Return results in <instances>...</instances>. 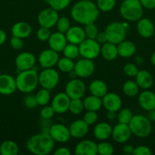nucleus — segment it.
Returning a JSON list of instances; mask_svg holds the SVG:
<instances>
[{
    "label": "nucleus",
    "mask_w": 155,
    "mask_h": 155,
    "mask_svg": "<svg viewBox=\"0 0 155 155\" xmlns=\"http://www.w3.org/2000/svg\"><path fill=\"white\" fill-rule=\"evenodd\" d=\"M100 10L97 5L91 0H80L72 6L71 16L74 21L80 24L94 23L97 20Z\"/></svg>",
    "instance_id": "nucleus-1"
},
{
    "label": "nucleus",
    "mask_w": 155,
    "mask_h": 155,
    "mask_svg": "<svg viewBox=\"0 0 155 155\" xmlns=\"http://www.w3.org/2000/svg\"><path fill=\"white\" fill-rule=\"evenodd\" d=\"M55 141L48 133H41L33 135L27 139L26 148L31 154L35 155H47L53 151Z\"/></svg>",
    "instance_id": "nucleus-2"
},
{
    "label": "nucleus",
    "mask_w": 155,
    "mask_h": 155,
    "mask_svg": "<svg viewBox=\"0 0 155 155\" xmlns=\"http://www.w3.org/2000/svg\"><path fill=\"white\" fill-rule=\"evenodd\" d=\"M38 75L39 74L34 69L20 71L15 78L17 89L25 94L33 92L39 85Z\"/></svg>",
    "instance_id": "nucleus-3"
},
{
    "label": "nucleus",
    "mask_w": 155,
    "mask_h": 155,
    "mask_svg": "<svg viewBox=\"0 0 155 155\" xmlns=\"http://www.w3.org/2000/svg\"><path fill=\"white\" fill-rule=\"evenodd\" d=\"M122 17L128 21H138L144 13V8L139 0H124L119 8Z\"/></svg>",
    "instance_id": "nucleus-4"
},
{
    "label": "nucleus",
    "mask_w": 155,
    "mask_h": 155,
    "mask_svg": "<svg viewBox=\"0 0 155 155\" xmlns=\"http://www.w3.org/2000/svg\"><path fill=\"white\" fill-rule=\"evenodd\" d=\"M132 135L138 138H146L152 131V125L150 119L141 114L133 115L129 124Z\"/></svg>",
    "instance_id": "nucleus-5"
},
{
    "label": "nucleus",
    "mask_w": 155,
    "mask_h": 155,
    "mask_svg": "<svg viewBox=\"0 0 155 155\" xmlns=\"http://www.w3.org/2000/svg\"><path fill=\"white\" fill-rule=\"evenodd\" d=\"M104 32L107 37L108 42L118 45L122 41L126 39L127 29L123 26L122 23L115 21L108 24Z\"/></svg>",
    "instance_id": "nucleus-6"
},
{
    "label": "nucleus",
    "mask_w": 155,
    "mask_h": 155,
    "mask_svg": "<svg viewBox=\"0 0 155 155\" xmlns=\"http://www.w3.org/2000/svg\"><path fill=\"white\" fill-rule=\"evenodd\" d=\"M79 55L84 58L94 60L100 54L101 45L95 39H86L78 45Z\"/></svg>",
    "instance_id": "nucleus-7"
},
{
    "label": "nucleus",
    "mask_w": 155,
    "mask_h": 155,
    "mask_svg": "<svg viewBox=\"0 0 155 155\" xmlns=\"http://www.w3.org/2000/svg\"><path fill=\"white\" fill-rule=\"evenodd\" d=\"M39 85L44 89L52 90L58 85L59 82V74L56 70L52 68H45L38 75Z\"/></svg>",
    "instance_id": "nucleus-8"
},
{
    "label": "nucleus",
    "mask_w": 155,
    "mask_h": 155,
    "mask_svg": "<svg viewBox=\"0 0 155 155\" xmlns=\"http://www.w3.org/2000/svg\"><path fill=\"white\" fill-rule=\"evenodd\" d=\"M65 92L71 99L82 98L86 92V86L81 79H71L65 86Z\"/></svg>",
    "instance_id": "nucleus-9"
},
{
    "label": "nucleus",
    "mask_w": 155,
    "mask_h": 155,
    "mask_svg": "<svg viewBox=\"0 0 155 155\" xmlns=\"http://www.w3.org/2000/svg\"><path fill=\"white\" fill-rule=\"evenodd\" d=\"M59 18L58 12L50 7L40 12L37 16V21L40 27L50 29L56 26Z\"/></svg>",
    "instance_id": "nucleus-10"
},
{
    "label": "nucleus",
    "mask_w": 155,
    "mask_h": 155,
    "mask_svg": "<svg viewBox=\"0 0 155 155\" xmlns=\"http://www.w3.org/2000/svg\"><path fill=\"white\" fill-rule=\"evenodd\" d=\"M48 133L55 142L59 143L67 142L71 137L69 128L62 124H56L52 125L49 129Z\"/></svg>",
    "instance_id": "nucleus-11"
},
{
    "label": "nucleus",
    "mask_w": 155,
    "mask_h": 155,
    "mask_svg": "<svg viewBox=\"0 0 155 155\" xmlns=\"http://www.w3.org/2000/svg\"><path fill=\"white\" fill-rule=\"evenodd\" d=\"M95 64L93 60L87 58H82L74 64V71H75L78 77L80 78H88L91 77L94 72Z\"/></svg>",
    "instance_id": "nucleus-12"
},
{
    "label": "nucleus",
    "mask_w": 155,
    "mask_h": 155,
    "mask_svg": "<svg viewBox=\"0 0 155 155\" xmlns=\"http://www.w3.org/2000/svg\"><path fill=\"white\" fill-rule=\"evenodd\" d=\"M59 59V52L52 48H47L41 51L38 57V61L43 69L52 68L56 66Z\"/></svg>",
    "instance_id": "nucleus-13"
},
{
    "label": "nucleus",
    "mask_w": 155,
    "mask_h": 155,
    "mask_svg": "<svg viewBox=\"0 0 155 155\" xmlns=\"http://www.w3.org/2000/svg\"><path fill=\"white\" fill-rule=\"evenodd\" d=\"M15 66L18 71L33 69L36 64V58L29 51H24L18 54L15 58Z\"/></svg>",
    "instance_id": "nucleus-14"
},
{
    "label": "nucleus",
    "mask_w": 155,
    "mask_h": 155,
    "mask_svg": "<svg viewBox=\"0 0 155 155\" xmlns=\"http://www.w3.org/2000/svg\"><path fill=\"white\" fill-rule=\"evenodd\" d=\"M132 135L129 124L119 123L112 128L111 137L117 143H126L130 139Z\"/></svg>",
    "instance_id": "nucleus-15"
},
{
    "label": "nucleus",
    "mask_w": 155,
    "mask_h": 155,
    "mask_svg": "<svg viewBox=\"0 0 155 155\" xmlns=\"http://www.w3.org/2000/svg\"><path fill=\"white\" fill-rule=\"evenodd\" d=\"M102 104L107 111L118 112L121 109L122 101L119 95L116 93L108 92L102 98Z\"/></svg>",
    "instance_id": "nucleus-16"
},
{
    "label": "nucleus",
    "mask_w": 155,
    "mask_h": 155,
    "mask_svg": "<svg viewBox=\"0 0 155 155\" xmlns=\"http://www.w3.org/2000/svg\"><path fill=\"white\" fill-rule=\"evenodd\" d=\"M71 98L65 92H59L53 97L51 106L57 114H63L68 110Z\"/></svg>",
    "instance_id": "nucleus-17"
},
{
    "label": "nucleus",
    "mask_w": 155,
    "mask_h": 155,
    "mask_svg": "<svg viewBox=\"0 0 155 155\" xmlns=\"http://www.w3.org/2000/svg\"><path fill=\"white\" fill-rule=\"evenodd\" d=\"M16 81L9 74H0V94L3 95H11L16 91Z\"/></svg>",
    "instance_id": "nucleus-18"
},
{
    "label": "nucleus",
    "mask_w": 155,
    "mask_h": 155,
    "mask_svg": "<svg viewBox=\"0 0 155 155\" xmlns=\"http://www.w3.org/2000/svg\"><path fill=\"white\" fill-rule=\"evenodd\" d=\"M137 31L143 38H150L155 33V27L153 21L147 18H141L137 21Z\"/></svg>",
    "instance_id": "nucleus-19"
},
{
    "label": "nucleus",
    "mask_w": 155,
    "mask_h": 155,
    "mask_svg": "<svg viewBox=\"0 0 155 155\" xmlns=\"http://www.w3.org/2000/svg\"><path fill=\"white\" fill-rule=\"evenodd\" d=\"M76 155H96L97 154V144L89 139H84L76 145L74 148Z\"/></svg>",
    "instance_id": "nucleus-20"
},
{
    "label": "nucleus",
    "mask_w": 155,
    "mask_h": 155,
    "mask_svg": "<svg viewBox=\"0 0 155 155\" xmlns=\"http://www.w3.org/2000/svg\"><path fill=\"white\" fill-rule=\"evenodd\" d=\"M138 104L146 111L155 109V93L149 89H145L138 95Z\"/></svg>",
    "instance_id": "nucleus-21"
},
{
    "label": "nucleus",
    "mask_w": 155,
    "mask_h": 155,
    "mask_svg": "<svg viewBox=\"0 0 155 155\" xmlns=\"http://www.w3.org/2000/svg\"><path fill=\"white\" fill-rule=\"evenodd\" d=\"M48 43L50 48L57 52H62L65 45L68 44V41L65 33L56 31L51 33L48 40Z\"/></svg>",
    "instance_id": "nucleus-22"
},
{
    "label": "nucleus",
    "mask_w": 155,
    "mask_h": 155,
    "mask_svg": "<svg viewBox=\"0 0 155 155\" xmlns=\"http://www.w3.org/2000/svg\"><path fill=\"white\" fill-rule=\"evenodd\" d=\"M65 34L68 42L78 45L86 39L84 30L79 26H71Z\"/></svg>",
    "instance_id": "nucleus-23"
},
{
    "label": "nucleus",
    "mask_w": 155,
    "mask_h": 155,
    "mask_svg": "<svg viewBox=\"0 0 155 155\" xmlns=\"http://www.w3.org/2000/svg\"><path fill=\"white\" fill-rule=\"evenodd\" d=\"M89 127L84 120H76L71 123L68 128L71 137L74 139H82L88 134Z\"/></svg>",
    "instance_id": "nucleus-24"
},
{
    "label": "nucleus",
    "mask_w": 155,
    "mask_h": 155,
    "mask_svg": "<svg viewBox=\"0 0 155 155\" xmlns=\"http://www.w3.org/2000/svg\"><path fill=\"white\" fill-rule=\"evenodd\" d=\"M135 82L138 85L140 89L145 90L149 89L153 85V77L149 71L146 70H141L138 71L135 76Z\"/></svg>",
    "instance_id": "nucleus-25"
},
{
    "label": "nucleus",
    "mask_w": 155,
    "mask_h": 155,
    "mask_svg": "<svg viewBox=\"0 0 155 155\" xmlns=\"http://www.w3.org/2000/svg\"><path fill=\"white\" fill-rule=\"evenodd\" d=\"M112 128L109 124L106 122H101L97 124L94 127V137L100 141H106L112 136Z\"/></svg>",
    "instance_id": "nucleus-26"
},
{
    "label": "nucleus",
    "mask_w": 155,
    "mask_h": 155,
    "mask_svg": "<svg viewBox=\"0 0 155 155\" xmlns=\"http://www.w3.org/2000/svg\"><path fill=\"white\" fill-rule=\"evenodd\" d=\"M31 32V26L25 21H19L15 23L12 27V36H16L23 39L28 37Z\"/></svg>",
    "instance_id": "nucleus-27"
},
{
    "label": "nucleus",
    "mask_w": 155,
    "mask_h": 155,
    "mask_svg": "<svg viewBox=\"0 0 155 155\" xmlns=\"http://www.w3.org/2000/svg\"><path fill=\"white\" fill-rule=\"evenodd\" d=\"M119 56L124 58H130L133 56L136 52V45L133 42L124 39L117 45Z\"/></svg>",
    "instance_id": "nucleus-28"
},
{
    "label": "nucleus",
    "mask_w": 155,
    "mask_h": 155,
    "mask_svg": "<svg viewBox=\"0 0 155 155\" xmlns=\"http://www.w3.org/2000/svg\"><path fill=\"white\" fill-rule=\"evenodd\" d=\"M100 54L106 61H114L119 56L117 45L110 42H105L101 45Z\"/></svg>",
    "instance_id": "nucleus-29"
},
{
    "label": "nucleus",
    "mask_w": 155,
    "mask_h": 155,
    "mask_svg": "<svg viewBox=\"0 0 155 155\" xmlns=\"http://www.w3.org/2000/svg\"><path fill=\"white\" fill-rule=\"evenodd\" d=\"M89 90L91 95L102 98L108 92V86L103 80H94L90 83Z\"/></svg>",
    "instance_id": "nucleus-30"
},
{
    "label": "nucleus",
    "mask_w": 155,
    "mask_h": 155,
    "mask_svg": "<svg viewBox=\"0 0 155 155\" xmlns=\"http://www.w3.org/2000/svg\"><path fill=\"white\" fill-rule=\"evenodd\" d=\"M84 107L87 110H92V111H98L103 106L102 104V98L95 95H90L84 99Z\"/></svg>",
    "instance_id": "nucleus-31"
},
{
    "label": "nucleus",
    "mask_w": 155,
    "mask_h": 155,
    "mask_svg": "<svg viewBox=\"0 0 155 155\" xmlns=\"http://www.w3.org/2000/svg\"><path fill=\"white\" fill-rule=\"evenodd\" d=\"M19 153V148L15 142L12 140L4 141L0 145V154L17 155Z\"/></svg>",
    "instance_id": "nucleus-32"
},
{
    "label": "nucleus",
    "mask_w": 155,
    "mask_h": 155,
    "mask_svg": "<svg viewBox=\"0 0 155 155\" xmlns=\"http://www.w3.org/2000/svg\"><path fill=\"white\" fill-rule=\"evenodd\" d=\"M139 86L133 80H128L125 82L122 86V92L128 97H135L139 93Z\"/></svg>",
    "instance_id": "nucleus-33"
},
{
    "label": "nucleus",
    "mask_w": 155,
    "mask_h": 155,
    "mask_svg": "<svg viewBox=\"0 0 155 155\" xmlns=\"http://www.w3.org/2000/svg\"><path fill=\"white\" fill-rule=\"evenodd\" d=\"M74 62L72 59L68 58L66 57L61 58L59 59L57 63V67L61 72L67 73L68 74L70 71H73L74 68Z\"/></svg>",
    "instance_id": "nucleus-34"
},
{
    "label": "nucleus",
    "mask_w": 155,
    "mask_h": 155,
    "mask_svg": "<svg viewBox=\"0 0 155 155\" xmlns=\"http://www.w3.org/2000/svg\"><path fill=\"white\" fill-rule=\"evenodd\" d=\"M36 102L38 105L45 106L50 102V90L42 88L40 90L37 91V92L35 95Z\"/></svg>",
    "instance_id": "nucleus-35"
},
{
    "label": "nucleus",
    "mask_w": 155,
    "mask_h": 155,
    "mask_svg": "<svg viewBox=\"0 0 155 155\" xmlns=\"http://www.w3.org/2000/svg\"><path fill=\"white\" fill-rule=\"evenodd\" d=\"M62 52L63 53L64 57H66L68 58L74 60V59H75L79 55L78 45L68 42L65 45V47L64 48L63 51Z\"/></svg>",
    "instance_id": "nucleus-36"
},
{
    "label": "nucleus",
    "mask_w": 155,
    "mask_h": 155,
    "mask_svg": "<svg viewBox=\"0 0 155 155\" xmlns=\"http://www.w3.org/2000/svg\"><path fill=\"white\" fill-rule=\"evenodd\" d=\"M84 109V103L83 101H82V98L71 99L69 104V107H68V110H69L72 114H80L81 113H82Z\"/></svg>",
    "instance_id": "nucleus-37"
},
{
    "label": "nucleus",
    "mask_w": 155,
    "mask_h": 155,
    "mask_svg": "<svg viewBox=\"0 0 155 155\" xmlns=\"http://www.w3.org/2000/svg\"><path fill=\"white\" fill-rule=\"evenodd\" d=\"M133 114L129 108H121L117 114V120L119 123L124 124H129L132 120Z\"/></svg>",
    "instance_id": "nucleus-38"
},
{
    "label": "nucleus",
    "mask_w": 155,
    "mask_h": 155,
    "mask_svg": "<svg viewBox=\"0 0 155 155\" xmlns=\"http://www.w3.org/2000/svg\"><path fill=\"white\" fill-rule=\"evenodd\" d=\"M51 8L56 12H61L66 8L71 3V0H46Z\"/></svg>",
    "instance_id": "nucleus-39"
},
{
    "label": "nucleus",
    "mask_w": 155,
    "mask_h": 155,
    "mask_svg": "<svg viewBox=\"0 0 155 155\" xmlns=\"http://www.w3.org/2000/svg\"><path fill=\"white\" fill-rule=\"evenodd\" d=\"M96 5L100 12H109L115 7V0H97Z\"/></svg>",
    "instance_id": "nucleus-40"
},
{
    "label": "nucleus",
    "mask_w": 155,
    "mask_h": 155,
    "mask_svg": "<svg viewBox=\"0 0 155 155\" xmlns=\"http://www.w3.org/2000/svg\"><path fill=\"white\" fill-rule=\"evenodd\" d=\"M114 152V148L112 144L107 142H100L97 145V154L100 155H112Z\"/></svg>",
    "instance_id": "nucleus-41"
},
{
    "label": "nucleus",
    "mask_w": 155,
    "mask_h": 155,
    "mask_svg": "<svg viewBox=\"0 0 155 155\" xmlns=\"http://www.w3.org/2000/svg\"><path fill=\"white\" fill-rule=\"evenodd\" d=\"M56 26L57 28V31L65 33L71 27V22H70L69 18H68L67 17H59Z\"/></svg>",
    "instance_id": "nucleus-42"
},
{
    "label": "nucleus",
    "mask_w": 155,
    "mask_h": 155,
    "mask_svg": "<svg viewBox=\"0 0 155 155\" xmlns=\"http://www.w3.org/2000/svg\"><path fill=\"white\" fill-rule=\"evenodd\" d=\"M84 33L85 35H86V38L88 39H95L96 37H97V34L99 33V30L97 26L94 23H92V24H87V25H84Z\"/></svg>",
    "instance_id": "nucleus-43"
},
{
    "label": "nucleus",
    "mask_w": 155,
    "mask_h": 155,
    "mask_svg": "<svg viewBox=\"0 0 155 155\" xmlns=\"http://www.w3.org/2000/svg\"><path fill=\"white\" fill-rule=\"evenodd\" d=\"M83 120L88 125L92 126L95 124L98 120V114H97V111L87 110V112L84 115Z\"/></svg>",
    "instance_id": "nucleus-44"
},
{
    "label": "nucleus",
    "mask_w": 155,
    "mask_h": 155,
    "mask_svg": "<svg viewBox=\"0 0 155 155\" xmlns=\"http://www.w3.org/2000/svg\"><path fill=\"white\" fill-rule=\"evenodd\" d=\"M138 71L139 70L135 64L128 63L123 67V72L126 76L129 77H135Z\"/></svg>",
    "instance_id": "nucleus-45"
},
{
    "label": "nucleus",
    "mask_w": 155,
    "mask_h": 155,
    "mask_svg": "<svg viewBox=\"0 0 155 155\" xmlns=\"http://www.w3.org/2000/svg\"><path fill=\"white\" fill-rule=\"evenodd\" d=\"M51 32H50V29L46 28V27H40L38 29L37 32H36V37L41 42H46L48 41L51 35Z\"/></svg>",
    "instance_id": "nucleus-46"
},
{
    "label": "nucleus",
    "mask_w": 155,
    "mask_h": 155,
    "mask_svg": "<svg viewBox=\"0 0 155 155\" xmlns=\"http://www.w3.org/2000/svg\"><path fill=\"white\" fill-rule=\"evenodd\" d=\"M55 114H56V112H55L53 107L47 105V104L44 106L40 112V115L43 120H50L54 116Z\"/></svg>",
    "instance_id": "nucleus-47"
},
{
    "label": "nucleus",
    "mask_w": 155,
    "mask_h": 155,
    "mask_svg": "<svg viewBox=\"0 0 155 155\" xmlns=\"http://www.w3.org/2000/svg\"><path fill=\"white\" fill-rule=\"evenodd\" d=\"M24 104L27 108L29 109H33L38 105L37 102H36V98L35 95H30L28 93V95H26L24 98Z\"/></svg>",
    "instance_id": "nucleus-48"
},
{
    "label": "nucleus",
    "mask_w": 155,
    "mask_h": 155,
    "mask_svg": "<svg viewBox=\"0 0 155 155\" xmlns=\"http://www.w3.org/2000/svg\"><path fill=\"white\" fill-rule=\"evenodd\" d=\"M152 151L150 148L145 145H139L134 149V155H150Z\"/></svg>",
    "instance_id": "nucleus-49"
},
{
    "label": "nucleus",
    "mask_w": 155,
    "mask_h": 155,
    "mask_svg": "<svg viewBox=\"0 0 155 155\" xmlns=\"http://www.w3.org/2000/svg\"><path fill=\"white\" fill-rule=\"evenodd\" d=\"M10 44L11 46L14 49L20 50L23 48L24 42H23V39H21L19 37H16V36H12L10 39Z\"/></svg>",
    "instance_id": "nucleus-50"
},
{
    "label": "nucleus",
    "mask_w": 155,
    "mask_h": 155,
    "mask_svg": "<svg viewBox=\"0 0 155 155\" xmlns=\"http://www.w3.org/2000/svg\"><path fill=\"white\" fill-rule=\"evenodd\" d=\"M144 8L152 10L155 8V0H139Z\"/></svg>",
    "instance_id": "nucleus-51"
},
{
    "label": "nucleus",
    "mask_w": 155,
    "mask_h": 155,
    "mask_svg": "<svg viewBox=\"0 0 155 155\" xmlns=\"http://www.w3.org/2000/svg\"><path fill=\"white\" fill-rule=\"evenodd\" d=\"M95 40L97 41L99 44H100V45H103L105 42H108L107 37H106V33H105V32H99L97 37H96Z\"/></svg>",
    "instance_id": "nucleus-52"
},
{
    "label": "nucleus",
    "mask_w": 155,
    "mask_h": 155,
    "mask_svg": "<svg viewBox=\"0 0 155 155\" xmlns=\"http://www.w3.org/2000/svg\"><path fill=\"white\" fill-rule=\"evenodd\" d=\"M53 154L55 155H70L71 151L67 147H60L56 149Z\"/></svg>",
    "instance_id": "nucleus-53"
},
{
    "label": "nucleus",
    "mask_w": 155,
    "mask_h": 155,
    "mask_svg": "<svg viewBox=\"0 0 155 155\" xmlns=\"http://www.w3.org/2000/svg\"><path fill=\"white\" fill-rule=\"evenodd\" d=\"M134 149H135V147L132 145H125L124 147L122 148V151L125 154H133Z\"/></svg>",
    "instance_id": "nucleus-54"
},
{
    "label": "nucleus",
    "mask_w": 155,
    "mask_h": 155,
    "mask_svg": "<svg viewBox=\"0 0 155 155\" xmlns=\"http://www.w3.org/2000/svg\"><path fill=\"white\" fill-rule=\"evenodd\" d=\"M6 38H7V36H6L5 32L0 29V45H2L5 42Z\"/></svg>",
    "instance_id": "nucleus-55"
},
{
    "label": "nucleus",
    "mask_w": 155,
    "mask_h": 155,
    "mask_svg": "<svg viewBox=\"0 0 155 155\" xmlns=\"http://www.w3.org/2000/svg\"><path fill=\"white\" fill-rule=\"evenodd\" d=\"M116 112H113V111H107V113H106V117H107V119H109V120H114L115 118L117 117V114Z\"/></svg>",
    "instance_id": "nucleus-56"
},
{
    "label": "nucleus",
    "mask_w": 155,
    "mask_h": 155,
    "mask_svg": "<svg viewBox=\"0 0 155 155\" xmlns=\"http://www.w3.org/2000/svg\"><path fill=\"white\" fill-rule=\"evenodd\" d=\"M148 112H149L148 118L150 119V120L155 122V109H153V110H150V111Z\"/></svg>",
    "instance_id": "nucleus-57"
},
{
    "label": "nucleus",
    "mask_w": 155,
    "mask_h": 155,
    "mask_svg": "<svg viewBox=\"0 0 155 155\" xmlns=\"http://www.w3.org/2000/svg\"><path fill=\"white\" fill-rule=\"evenodd\" d=\"M68 77H69L70 79H74V78H77L78 77L77 74H76L75 71H74V70L71 71H70V72H68Z\"/></svg>",
    "instance_id": "nucleus-58"
},
{
    "label": "nucleus",
    "mask_w": 155,
    "mask_h": 155,
    "mask_svg": "<svg viewBox=\"0 0 155 155\" xmlns=\"http://www.w3.org/2000/svg\"><path fill=\"white\" fill-rule=\"evenodd\" d=\"M150 62H151L152 65L155 67V51L152 53L151 56H150Z\"/></svg>",
    "instance_id": "nucleus-59"
},
{
    "label": "nucleus",
    "mask_w": 155,
    "mask_h": 155,
    "mask_svg": "<svg viewBox=\"0 0 155 155\" xmlns=\"http://www.w3.org/2000/svg\"><path fill=\"white\" fill-rule=\"evenodd\" d=\"M154 44H155V38H154Z\"/></svg>",
    "instance_id": "nucleus-60"
}]
</instances>
